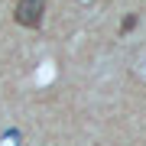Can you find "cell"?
I'll use <instances>...</instances> for the list:
<instances>
[{
    "mask_svg": "<svg viewBox=\"0 0 146 146\" xmlns=\"http://www.w3.org/2000/svg\"><path fill=\"white\" fill-rule=\"evenodd\" d=\"M42 16H46V0H16L13 7V20L26 29H39Z\"/></svg>",
    "mask_w": 146,
    "mask_h": 146,
    "instance_id": "6da1fadb",
    "label": "cell"
},
{
    "mask_svg": "<svg viewBox=\"0 0 146 146\" xmlns=\"http://www.w3.org/2000/svg\"><path fill=\"white\" fill-rule=\"evenodd\" d=\"M136 23H140V16H136V13H127L123 20H120V36H127V33H130Z\"/></svg>",
    "mask_w": 146,
    "mask_h": 146,
    "instance_id": "7a4b0ae2",
    "label": "cell"
}]
</instances>
